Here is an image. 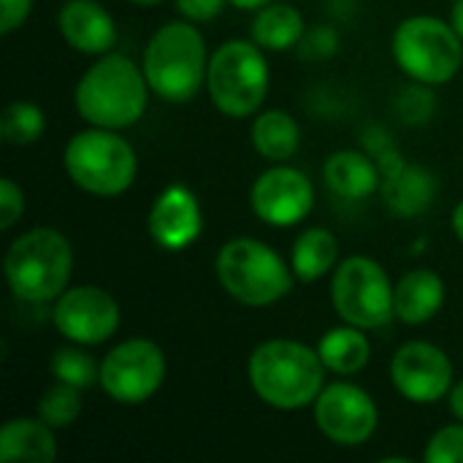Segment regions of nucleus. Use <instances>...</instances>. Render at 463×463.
<instances>
[{
	"label": "nucleus",
	"instance_id": "f257e3e1",
	"mask_svg": "<svg viewBox=\"0 0 463 463\" xmlns=\"http://www.w3.org/2000/svg\"><path fill=\"white\" fill-rule=\"evenodd\" d=\"M326 372L317 350L293 339H269L247 361V380L255 396L282 412L315 404L326 388Z\"/></svg>",
	"mask_w": 463,
	"mask_h": 463
},
{
	"label": "nucleus",
	"instance_id": "f03ea898",
	"mask_svg": "<svg viewBox=\"0 0 463 463\" xmlns=\"http://www.w3.org/2000/svg\"><path fill=\"white\" fill-rule=\"evenodd\" d=\"M149 92L144 68L125 54L106 52L79 79L73 106L87 125L122 130L144 117Z\"/></svg>",
	"mask_w": 463,
	"mask_h": 463
},
{
	"label": "nucleus",
	"instance_id": "7ed1b4c3",
	"mask_svg": "<svg viewBox=\"0 0 463 463\" xmlns=\"http://www.w3.org/2000/svg\"><path fill=\"white\" fill-rule=\"evenodd\" d=\"M209 49L195 24L168 22L149 38L144 49V76L152 95L165 103H187L206 84Z\"/></svg>",
	"mask_w": 463,
	"mask_h": 463
},
{
	"label": "nucleus",
	"instance_id": "20e7f679",
	"mask_svg": "<svg viewBox=\"0 0 463 463\" xmlns=\"http://www.w3.org/2000/svg\"><path fill=\"white\" fill-rule=\"evenodd\" d=\"M3 274L19 301L52 304L68 290L73 274L71 241L54 228H33L11 241Z\"/></svg>",
	"mask_w": 463,
	"mask_h": 463
},
{
	"label": "nucleus",
	"instance_id": "39448f33",
	"mask_svg": "<svg viewBox=\"0 0 463 463\" xmlns=\"http://www.w3.org/2000/svg\"><path fill=\"white\" fill-rule=\"evenodd\" d=\"M222 290L244 307H271L293 290V269L266 241L239 236L222 244L214 260Z\"/></svg>",
	"mask_w": 463,
	"mask_h": 463
},
{
	"label": "nucleus",
	"instance_id": "423d86ee",
	"mask_svg": "<svg viewBox=\"0 0 463 463\" xmlns=\"http://www.w3.org/2000/svg\"><path fill=\"white\" fill-rule=\"evenodd\" d=\"M269 60L255 41H225L209 57V98L214 109L231 119L258 114L269 95Z\"/></svg>",
	"mask_w": 463,
	"mask_h": 463
},
{
	"label": "nucleus",
	"instance_id": "0eeeda50",
	"mask_svg": "<svg viewBox=\"0 0 463 463\" xmlns=\"http://www.w3.org/2000/svg\"><path fill=\"white\" fill-rule=\"evenodd\" d=\"M62 163L79 190L100 198L122 195L133 184L138 171L136 149L130 146V141L122 138L117 130L95 125L68 141Z\"/></svg>",
	"mask_w": 463,
	"mask_h": 463
},
{
	"label": "nucleus",
	"instance_id": "6e6552de",
	"mask_svg": "<svg viewBox=\"0 0 463 463\" xmlns=\"http://www.w3.org/2000/svg\"><path fill=\"white\" fill-rule=\"evenodd\" d=\"M396 65L420 84H448L463 65V38L450 22L437 16H410L393 33Z\"/></svg>",
	"mask_w": 463,
	"mask_h": 463
},
{
	"label": "nucleus",
	"instance_id": "1a4fd4ad",
	"mask_svg": "<svg viewBox=\"0 0 463 463\" xmlns=\"http://www.w3.org/2000/svg\"><path fill=\"white\" fill-rule=\"evenodd\" d=\"M393 288L396 285H391L388 271L377 260L353 255L334 269L331 301L342 323L374 331L396 317Z\"/></svg>",
	"mask_w": 463,
	"mask_h": 463
},
{
	"label": "nucleus",
	"instance_id": "9d476101",
	"mask_svg": "<svg viewBox=\"0 0 463 463\" xmlns=\"http://www.w3.org/2000/svg\"><path fill=\"white\" fill-rule=\"evenodd\" d=\"M165 380V355L149 339H128L100 361V388L117 404L149 402Z\"/></svg>",
	"mask_w": 463,
	"mask_h": 463
},
{
	"label": "nucleus",
	"instance_id": "9b49d317",
	"mask_svg": "<svg viewBox=\"0 0 463 463\" xmlns=\"http://www.w3.org/2000/svg\"><path fill=\"white\" fill-rule=\"evenodd\" d=\"M312 407L320 434L339 448H358L369 442L380 423L374 399L353 383L326 385Z\"/></svg>",
	"mask_w": 463,
	"mask_h": 463
},
{
	"label": "nucleus",
	"instance_id": "f8f14e48",
	"mask_svg": "<svg viewBox=\"0 0 463 463\" xmlns=\"http://www.w3.org/2000/svg\"><path fill=\"white\" fill-rule=\"evenodd\" d=\"M52 323L57 334L65 336L68 342L81 347H95L117 334L119 307L106 290L95 285H79V288H68L54 301Z\"/></svg>",
	"mask_w": 463,
	"mask_h": 463
},
{
	"label": "nucleus",
	"instance_id": "ddd939ff",
	"mask_svg": "<svg viewBox=\"0 0 463 463\" xmlns=\"http://www.w3.org/2000/svg\"><path fill=\"white\" fill-rule=\"evenodd\" d=\"M393 388L412 404H437L448 399L453 383V364L448 353L431 342H407L391 361Z\"/></svg>",
	"mask_w": 463,
	"mask_h": 463
},
{
	"label": "nucleus",
	"instance_id": "4468645a",
	"mask_svg": "<svg viewBox=\"0 0 463 463\" xmlns=\"http://www.w3.org/2000/svg\"><path fill=\"white\" fill-rule=\"evenodd\" d=\"M250 206L260 222L271 228H290L309 217L315 206V187L307 174L279 163L255 179Z\"/></svg>",
	"mask_w": 463,
	"mask_h": 463
},
{
	"label": "nucleus",
	"instance_id": "2eb2a0df",
	"mask_svg": "<svg viewBox=\"0 0 463 463\" xmlns=\"http://www.w3.org/2000/svg\"><path fill=\"white\" fill-rule=\"evenodd\" d=\"M149 236L157 247L168 252L187 250L203 228V214L195 193L184 184L165 187L149 209L146 217Z\"/></svg>",
	"mask_w": 463,
	"mask_h": 463
},
{
	"label": "nucleus",
	"instance_id": "dca6fc26",
	"mask_svg": "<svg viewBox=\"0 0 463 463\" xmlns=\"http://www.w3.org/2000/svg\"><path fill=\"white\" fill-rule=\"evenodd\" d=\"M57 30L71 49L90 57H100L117 43V24L98 0L62 3L57 14Z\"/></svg>",
	"mask_w": 463,
	"mask_h": 463
},
{
	"label": "nucleus",
	"instance_id": "f3484780",
	"mask_svg": "<svg viewBox=\"0 0 463 463\" xmlns=\"http://www.w3.org/2000/svg\"><path fill=\"white\" fill-rule=\"evenodd\" d=\"M326 187L345 201H364L374 195L383 184V174L369 152L339 149L323 165Z\"/></svg>",
	"mask_w": 463,
	"mask_h": 463
},
{
	"label": "nucleus",
	"instance_id": "a211bd4d",
	"mask_svg": "<svg viewBox=\"0 0 463 463\" xmlns=\"http://www.w3.org/2000/svg\"><path fill=\"white\" fill-rule=\"evenodd\" d=\"M445 304V282L429 269L407 271L393 288L396 317L407 326H423L439 315Z\"/></svg>",
	"mask_w": 463,
	"mask_h": 463
},
{
	"label": "nucleus",
	"instance_id": "6ab92c4d",
	"mask_svg": "<svg viewBox=\"0 0 463 463\" xmlns=\"http://www.w3.org/2000/svg\"><path fill=\"white\" fill-rule=\"evenodd\" d=\"M57 458L54 429L35 418H14L0 429L3 463H52Z\"/></svg>",
	"mask_w": 463,
	"mask_h": 463
},
{
	"label": "nucleus",
	"instance_id": "aec40b11",
	"mask_svg": "<svg viewBox=\"0 0 463 463\" xmlns=\"http://www.w3.org/2000/svg\"><path fill=\"white\" fill-rule=\"evenodd\" d=\"M380 193H383L385 206L393 214H399V217H418L437 198V179H434V174L429 168L404 163V168H399L393 176L383 179Z\"/></svg>",
	"mask_w": 463,
	"mask_h": 463
},
{
	"label": "nucleus",
	"instance_id": "412c9836",
	"mask_svg": "<svg viewBox=\"0 0 463 463\" xmlns=\"http://www.w3.org/2000/svg\"><path fill=\"white\" fill-rule=\"evenodd\" d=\"M250 138L260 157H266L271 163H285L301 146V128L288 111L269 109L255 117V122L250 128Z\"/></svg>",
	"mask_w": 463,
	"mask_h": 463
},
{
	"label": "nucleus",
	"instance_id": "4be33fe9",
	"mask_svg": "<svg viewBox=\"0 0 463 463\" xmlns=\"http://www.w3.org/2000/svg\"><path fill=\"white\" fill-rule=\"evenodd\" d=\"M317 355L334 374H358L366 369L372 358V345L364 328L358 326H336L317 342Z\"/></svg>",
	"mask_w": 463,
	"mask_h": 463
},
{
	"label": "nucleus",
	"instance_id": "5701e85b",
	"mask_svg": "<svg viewBox=\"0 0 463 463\" xmlns=\"http://www.w3.org/2000/svg\"><path fill=\"white\" fill-rule=\"evenodd\" d=\"M339 260V241L328 228H307L290 252V269L301 282H317L334 271Z\"/></svg>",
	"mask_w": 463,
	"mask_h": 463
},
{
	"label": "nucleus",
	"instance_id": "b1692460",
	"mask_svg": "<svg viewBox=\"0 0 463 463\" xmlns=\"http://www.w3.org/2000/svg\"><path fill=\"white\" fill-rule=\"evenodd\" d=\"M304 16L285 3H266L252 22V41L266 52H285L304 38Z\"/></svg>",
	"mask_w": 463,
	"mask_h": 463
},
{
	"label": "nucleus",
	"instance_id": "393cba45",
	"mask_svg": "<svg viewBox=\"0 0 463 463\" xmlns=\"http://www.w3.org/2000/svg\"><path fill=\"white\" fill-rule=\"evenodd\" d=\"M46 130V114L30 100H14L0 117V136L11 146H30Z\"/></svg>",
	"mask_w": 463,
	"mask_h": 463
},
{
	"label": "nucleus",
	"instance_id": "a878e982",
	"mask_svg": "<svg viewBox=\"0 0 463 463\" xmlns=\"http://www.w3.org/2000/svg\"><path fill=\"white\" fill-rule=\"evenodd\" d=\"M35 412L54 431L57 429H68L81 415V391L73 388V385H68V383H57L49 391H43V396L38 399Z\"/></svg>",
	"mask_w": 463,
	"mask_h": 463
},
{
	"label": "nucleus",
	"instance_id": "bb28decb",
	"mask_svg": "<svg viewBox=\"0 0 463 463\" xmlns=\"http://www.w3.org/2000/svg\"><path fill=\"white\" fill-rule=\"evenodd\" d=\"M52 374L57 383H68L79 391L92 388L100 383V364L92 361V355H87L79 347H60L52 355Z\"/></svg>",
	"mask_w": 463,
	"mask_h": 463
},
{
	"label": "nucleus",
	"instance_id": "cd10ccee",
	"mask_svg": "<svg viewBox=\"0 0 463 463\" xmlns=\"http://www.w3.org/2000/svg\"><path fill=\"white\" fill-rule=\"evenodd\" d=\"M437 109V98L429 92V84L415 81L412 87H404L396 98V111L407 125H423Z\"/></svg>",
	"mask_w": 463,
	"mask_h": 463
},
{
	"label": "nucleus",
	"instance_id": "c85d7f7f",
	"mask_svg": "<svg viewBox=\"0 0 463 463\" xmlns=\"http://www.w3.org/2000/svg\"><path fill=\"white\" fill-rule=\"evenodd\" d=\"M426 463H463V423H450L439 429L423 453Z\"/></svg>",
	"mask_w": 463,
	"mask_h": 463
},
{
	"label": "nucleus",
	"instance_id": "c756f323",
	"mask_svg": "<svg viewBox=\"0 0 463 463\" xmlns=\"http://www.w3.org/2000/svg\"><path fill=\"white\" fill-rule=\"evenodd\" d=\"M296 49H298L301 60H309V62L331 60V57L339 52V33H336V27H331V24L307 27V33H304V38L298 41Z\"/></svg>",
	"mask_w": 463,
	"mask_h": 463
},
{
	"label": "nucleus",
	"instance_id": "7c9ffc66",
	"mask_svg": "<svg viewBox=\"0 0 463 463\" xmlns=\"http://www.w3.org/2000/svg\"><path fill=\"white\" fill-rule=\"evenodd\" d=\"M24 212V193L14 179H0V231H8Z\"/></svg>",
	"mask_w": 463,
	"mask_h": 463
},
{
	"label": "nucleus",
	"instance_id": "2f4dec72",
	"mask_svg": "<svg viewBox=\"0 0 463 463\" xmlns=\"http://www.w3.org/2000/svg\"><path fill=\"white\" fill-rule=\"evenodd\" d=\"M33 11V0H0V33L11 35L16 27L27 22Z\"/></svg>",
	"mask_w": 463,
	"mask_h": 463
},
{
	"label": "nucleus",
	"instance_id": "473e14b6",
	"mask_svg": "<svg viewBox=\"0 0 463 463\" xmlns=\"http://www.w3.org/2000/svg\"><path fill=\"white\" fill-rule=\"evenodd\" d=\"M228 0H176V8L190 22H212L222 14V5Z\"/></svg>",
	"mask_w": 463,
	"mask_h": 463
},
{
	"label": "nucleus",
	"instance_id": "72a5a7b5",
	"mask_svg": "<svg viewBox=\"0 0 463 463\" xmlns=\"http://www.w3.org/2000/svg\"><path fill=\"white\" fill-rule=\"evenodd\" d=\"M448 407H450V415L463 423V380H458V383L450 388V393H448Z\"/></svg>",
	"mask_w": 463,
	"mask_h": 463
},
{
	"label": "nucleus",
	"instance_id": "f704fd0d",
	"mask_svg": "<svg viewBox=\"0 0 463 463\" xmlns=\"http://www.w3.org/2000/svg\"><path fill=\"white\" fill-rule=\"evenodd\" d=\"M450 24H453V30L463 38V0L453 3V8H450Z\"/></svg>",
	"mask_w": 463,
	"mask_h": 463
},
{
	"label": "nucleus",
	"instance_id": "c9c22d12",
	"mask_svg": "<svg viewBox=\"0 0 463 463\" xmlns=\"http://www.w3.org/2000/svg\"><path fill=\"white\" fill-rule=\"evenodd\" d=\"M453 233L458 236V241L463 244V201L453 209Z\"/></svg>",
	"mask_w": 463,
	"mask_h": 463
},
{
	"label": "nucleus",
	"instance_id": "e433bc0d",
	"mask_svg": "<svg viewBox=\"0 0 463 463\" xmlns=\"http://www.w3.org/2000/svg\"><path fill=\"white\" fill-rule=\"evenodd\" d=\"M231 5H236V8H241V11H258V8H263L269 0H228Z\"/></svg>",
	"mask_w": 463,
	"mask_h": 463
},
{
	"label": "nucleus",
	"instance_id": "4c0bfd02",
	"mask_svg": "<svg viewBox=\"0 0 463 463\" xmlns=\"http://www.w3.org/2000/svg\"><path fill=\"white\" fill-rule=\"evenodd\" d=\"M130 3H136V5H155V3H160V0H130Z\"/></svg>",
	"mask_w": 463,
	"mask_h": 463
}]
</instances>
